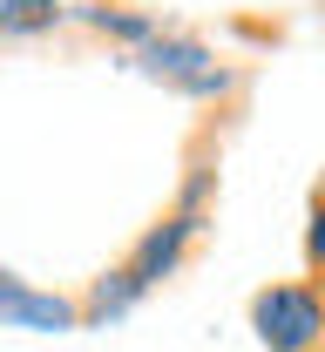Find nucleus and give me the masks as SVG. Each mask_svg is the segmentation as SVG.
Returning <instances> with one entry per match:
<instances>
[{
	"instance_id": "obj_7",
	"label": "nucleus",
	"mask_w": 325,
	"mask_h": 352,
	"mask_svg": "<svg viewBox=\"0 0 325 352\" xmlns=\"http://www.w3.org/2000/svg\"><path fill=\"white\" fill-rule=\"evenodd\" d=\"M305 258H312V271H325V190L312 204V223H305Z\"/></svg>"
},
{
	"instance_id": "obj_2",
	"label": "nucleus",
	"mask_w": 325,
	"mask_h": 352,
	"mask_svg": "<svg viewBox=\"0 0 325 352\" xmlns=\"http://www.w3.org/2000/svg\"><path fill=\"white\" fill-rule=\"evenodd\" d=\"M251 325H258L265 352H305V346L325 339V305H319L312 285H271V292H258Z\"/></svg>"
},
{
	"instance_id": "obj_5",
	"label": "nucleus",
	"mask_w": 325,
	"mask_h": 352,
	"mask_svg": "<svg viewBox=\"0 0 325 352\" xmlns=\"http://www.w3.org/2000/svg\"><path fill=\"white\" fill-rule=\"evenodd\" d=\"M68 21L61 0H0V41H34V34H54Z\"/></svg>"
},
{
	"instance_id": "obj_6",
	"label": "nucleus",
	"mask_w": 325,
	"mask_h": 352,
	"mask_svg": "<svg viewBox=\"0 0 325 352\" xmlns=\"http://www.w3.org/2000/svg\"><path fill=\"white\" fill-rule=\"evenodd\" d=\"M82 21H89V28H102V34H115V41H136V47H149V41H156V21H149V14H115V7H82Z\"/></svg>"
},
{
	"instance_id": "obj_3",
	"label": "nucleus",
	"mask_w": 325,
	"mask_h": 352,
	"mask_svg": "<svg viewBox=\"0 0 325 352\" xmlns=\"http://www.w3.org/2000/svg\"><path fill=\"white\" fill-rule=\"evenodd\" d=\"M136 61H142V75L183 88V95H224L231 88V68L203 41H190V34H156L149 47H136Z\"/></svg>"
},
{
	"instance_id": "obj_4",
	"label": "nucleus",
	"mask_w": 325,
	"mask_h": 352,
	"mask_svg": "<svg viewBox=\"0 0 325 352\" xmlns=\"http://www.w3.org/2000/svg\"><path fill=\"white\" fill-rule=\"evenodd\" d=\"M0 325H14V332H68V325H82V305L61 298V292L27 285V278H14L0 264Z\"/></svg>"
},
{
	"instance_id": "obj_1",
	"label": "nucleus",
	"mask_w": 325,
	"mask_h": 352,
	"mask_svg": "<svg viewBox=\"0 0 325 352\" xmlns=\"http://www.w3.org/2000/svg\"><path fill=\"white\" fill-rule=\"evenodd\" d=\"M210 183H217V170H197L183 183V197H177V210L163 223H149L142 230V244L129 251V258L115 264L102 285L89 292V305H82V325H109V318H122V311L136 305L142 292H156L177 264H183V251L197 244V230H203V204H210Z\"/></svg>"
}]
</instances>
